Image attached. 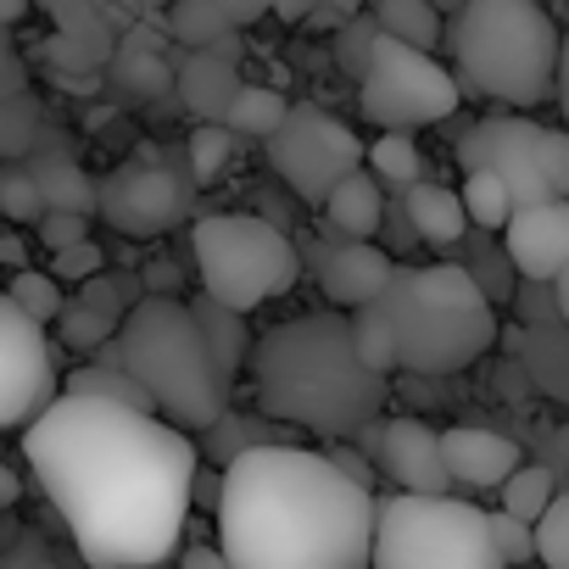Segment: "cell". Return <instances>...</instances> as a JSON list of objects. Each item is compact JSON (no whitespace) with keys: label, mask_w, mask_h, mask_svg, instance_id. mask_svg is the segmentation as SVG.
<instances>
[{"label":"cell","mask_w":569,"mask_h":569,"mask_svg":"<svg viewBox=\"0 0 569 569\" xmlns=\"http://www.w3.org/2000/svg\"><path fill=\"white\" fill-rule=\"evenodd\" d=\"M190 257L201 273V297H212L234 313H257L262 302H279L302 279L297 246L284 240V229H273L257 212L201 218L190 234Z\"/></svg>","instance_id":"ba28073f"},{"label":"cell","mask_w":569,"mask_h":569,"mask_svg":"<svg viewBox=\"0 0 569 569\" xmlns=\"http://www.w3.org/2000/svg\"><path fill=\"white\" fill-rule=\"evenodd\" d=\"M0 218H12V223H40L46 218V196H40L29 162H0Z\"/></svg>","instance_id":"d6a6232c"},{"label":"cell","mask_w":569,"mask_h":569,"mask_svg":"<svg viewBox=\"0 0 569 569\" xmlns=\"http://www.w3.org/2000/svg\"><path fill=\"white\" fill-rule=\"evenodd\" d=\"M375 23H380V34H391L402 46H419V51H436L441 34H447L436 0H375Z\"/></svg>","instance_id":"484cf974"},{"label":"cell","mask_w":569,"mask_h":569,"mask_svg":"<svg viewBox=\"0 0 569 569\" xmlns=\"http://www.w3.org/2000/svg\"><path fill=\"white\" fill-rule=\"evenodd\" d=\"M330 458H336V463H341V469H347V475H352V480H363V486H375V475H369V463H363V458H358V452H347V447H336V452H330Z\"/></svg>","instance_id":"f6af8a7d"},{"label":"cell","mask_w":569,"mask_h":569,"mask_svg":"<svg viewBox=\"0 0 569 569\" xmlns=\"http://www.w3.org/2000/svg\"><path fill=\"white\" fill-rule=\"evenodd\" d=\"M57 402V347L0 291V430H29Z\"/></svg>","instance_id":"8fae6325"},{"label":"cell","mask_w":569,"mask_h":569,"mask_svg":"<svg viewBox=\"0 0 569 569\" xmlns=\"http://www.w3.org/2000/svg\"><path fill=\"white\" fill-rule=\"evenodd\" d=\"M491 541H497V552H502V563L513 569V563H530L536 558V530L525 525V519H513V513H491Z\"/></svg>","instance_id":"f35d334b"},{"label":"cell","mask_w":569,"mask_h":569,"mask_svg":"<svg viewBox=\"0 0 569 569\" xmlns=\"http://www.w3.org/2000/svg\"><path fill=\"white\" fill-rule=\"evenodd\" d=\"M441 458H447L452 486H463V491H497V486L525 463L508 436L480 430V425H452V430H441Z\"/></svg>","instance_id":"e0dca14e"},{"label":"cell","mask_w":569,"mask_h":569,"mask_svg":"<svg viewBox=\"0 0 569 569\" xmlns=\"http://www.w3.org/2000/svg\"><path fill=\"white\" fill-rule=\"evenodd\" d=\"M463 101L452 68L436 62V51H419V46H402L391 34H380L369 46V62L358 73V107L363 118L391 134V129H425V123H441L452 118Z\"/></svg>","instance_id":"9c48e42d"},{"label":"cell","mask_w":569,"mask_h":569,"mask_svg":"<svg viewBox=\"0 0 569 569\" xmlns=\"http://www.w3.org/2000/svg\"><path fill=\"white\" fill-rule=\"evenodd\" d=\"M18 497H23V480H18V475H12L7 463H0V513H7V508H12Z\"/></svg>","instance_id":"bcb514c9"},{"label":"cell","mask_w":569,"mask_h":569,"mask_svg":"<svg viewBox=\"0 0 569 569\" xmlns=\"http://www.w3.org/2000/svg\"><path fill=\"white\" fill-rule=\"evenodd\" d=\"M452 79L463 96L502 107H536L558 84V23L541 0H463L452 29Z\"/></svg>","instance_id":"8992f818"},{"label":"cell","mask_w":569,"mask_h":569,"mask_svg":"<svg viewBox=\"0 0 569 569\" xmlns=\"http://www.w3.org/2000/svg\"><path fill=\"white\" fill-rule=\"evenodd\" d=\"M536 157H541V179L558 201H569V129H547L536 134Z\"/></svg>","instance_id":"8d00e7d4"},{"label":"cell","mask_w":569,"mask_h":569,"mask_svg":"<svg viewBox=\"0 0 569 569\" xmlns=\"http://www.w3.org/2000/svg\"><path fill=\"white\" fill-rule=\"evenodd\" d=\"M218 12H229V23H257L262 12H279L284 23H302L308 12H319V0H212Z\"/></svg>","instance_id":"74e56055"},{"label":"cell","mask_w":569,"mask_h":569,"mask_svg":"<svg viewBox=\"0 0 569 569\" xmlns=\"http://www.w3.org/2000/svg\"><path fill=\"white\" fill-rule=\"evenodd\" d=\"M363 162H369V173L380 179V184H391V190H413L419 179H425V162H419V146H413V134H402V129H391V134H380L369 151H363Z\"/></svg>","instance_id":"4316f807"},{"label":"cell","mask_w":569,"mask_h":569,"mask_svg":"<svg viewBox=\"0 0 569 569\" xmlns=\"http://www.w3.org/2000/svg\"><path fill=\"white\" fill-rule=\"evenodd\" d=\"M262 146H268L273 173L291 184V196L308 201V207H325L330 190H336L347 173H358V168H363V151H369V146H363L341 118H330L325 107H291V112H284V123H279Z\"/></svg>","instance_id":"30bf717a"},{"label":"cell","mask_w":569,"mask_h":569,"mask_svg":"<svg viewBox=\"0 0 569 569\" xmlns=\"http://www.w3.org/2000/svg\"><path fill=\"white\" fill-rule=\"evenodd\" d=\"M12 569H57V563H46V558H29V563H12Z\"/></svg>","instance_id":"f5cc1de1"},{"label":"cell","mask_w":569,"mask_h":569,"mask_svg":"<svg viewBox=\"0 0 569 569\" xmlns=\"http://www.w3.org/2000/svg\"><path fill=\"white\" fill-rule=\"evenodd\" d=\"M190 308H196V319H201V330H207V347H212V358H218L223 380L234 386V375H240V369H246V358H251L246 313H234V308H223V302H212V297H201V302H190Z\"/></svg>","instance_id":"d4e9b609"},{"label":"cell","mask_w":569,"mask_h":569,"mask_svg":"<svg viewBox=\"0 0 569 569\" xmlns=\"http://www.w3.org/2000/svg\"><path fill=\"white\" fill-rule=\"evenodd\" d=\"M234 129L229 123H201L196 134H190V179H218V168L229 162V151H234Z\"/></svg>","instance_id":"e575fe53"},{"label":"cell","mask_w":569,"mask_h":569,"mask_svg":"<svg viewBox=\"0 0 569 569\" xmlns=\"http://www.w3.org/2000/svg\"><path fill=\"white\" fill-rule=\"evenodd\" d=\"M552 96H558V107H563V129H569V34H563V46H558V84H552Z\"/></svg>","instance_id":"ee69618b"},{"label":"cell","mask_w":569,"mask_h":569,"mask_svg":"<svg viewBox=\"0 0 569 569\" xmlns=\"http://www.w3.org/2000/svg\"><path fill=\"white\" fill-rule=\"evenodd\" d=\"M502 251L530 284H552L569 268V201H541L513 212L502 229Z\"/></svg>","instance_id":"9a60e30c"},{"label":"cell","mask_w":569,"mask_h":569,"mask_svg":"<svg viewBox=\"0 0 569 569\" xmlns=\"http://www.w3.org/2000/svg\"><path fill=\"white\" fill-rule=\"evenodd\" d=\"M369 452H375L380 475L397 491H413V497H447L452 491V475H447V458H441V436L425 419H386L375 430Z\"/></svg>","instance_id":"5bb4252c"},{"label":"cell","mask_w":569,"mask_h":569,"mask_svg":"<svg viewBox=\"0 0 569 569\" xmlns=\"http://www.w3.org/2000/svg\"><path fill=\"white\" fill-rule=\"evenodd\" d=\"M168 34L179 46H223L234 34L229 12H218L212 0H173L168 7Z\"/></svg>","instance_id":"f1b7e54d"},{"label":"cell","mask_w":569,"mask_h":569,"mask_svg":"<svg viewBox=\"0 0 569 569\" xmlns=\"http://www.w3.org/2000/svg\"><path fill=\"white\" fill-rule=\"evenodd\" d=\"M246 369L268 419L330 441L358 436L386 408V375L358 358L352 313H302L273 325L268 336H257Z\"/></svg>","instance_id":"277c9868"},{"label":"cell","mask_w":569,"mask_h":569,"mask_svg":"<svg viewBox=\"0 0 569 569\" xmlns=\"http://www.w3.org/2000/svg\"><path fill=\"white\" fill-rule=\"evenodd\" d=\"M29 18V0H0V29H12Z\"/></svg>","instance_id":"7dc6e473"},{"label":"cell","mask_w":569,"mask_h":569,"mask_svg":"<svg viewBox=\"0 0 569 569\" xmlns=\"http://www.w3.org/2000/svg\"><path fill=\"white\" fill-rule=\"evenodd\" d=\"M12 96H29V68L12 51V29H0V101H12Z\"/></svg>","instance_id":"b9f144b4"},{"label":"cell","mask_w":569,"mask_h":569,"mask_svg":"<svg viewBox=\"0 0 569 569\" xmlns=\"http://www.w3.org/2000/svg\"><path fill=\"white\" fill-rule=\"evenodd\" d=\"M408 223H413L419 240H430V246H452V240H463L469 212H463V196H458V190L419 179V184L408 190Z\"/></svg>","instance_id":"44dd1931"},{"label":"cell","mask_w":569,"mask_h":569,"mask_svg":"<svg viewBox=\"0 0 569 569\" xmlns=\"http://www.w3.org/2000/svg\"><path fill=\"white\" fill-rule=\"evenodd\" d=\"M23 458L90 569H157L179 547L201 458L162 413L62 391L23 430Z\"/></svg>","instance_id":"6da1fadb"},{"label":"cell","mask_w":569,"mask_h":569,"mask_svg":"<svg viewBox=\"0 0 569 569\" xmlns=\"http://www.w3.org/2000/svg\"><path fill=\"white\" fill-rule=\"evenodd\" d=\"M34 229H40V240H46L51 251H68V246L90 240V218H84V212H46Z\"/></svg>","instance_id":"60d3db41"},{"label":"cell","mask_w":569,"mask_h":569,"mask_svg":"<svg viewBox=\"0 0 569 569\" xmlns=\"http://www.w3.org/2000/svg\"><path fill=\"white\" fill-rule=\"evenodd\" d=\"M536 134H541V123H530V118H508V112L502 118H480L458 140V168L463 173H480V168L497 173L508 184V196H513V212L541 207V201H558L547 190V179H541Z\"/></svg>","instance_id":"4fadbf2b"},{"label":"cell","mask_w":569,"mask_h":569,"mask_svg":"<svg viewBox=\"0 0 569 569\" xmlns=\"http://www.w3.org/2000/svg\"><path fill=\"white\" fill-rule=\"evenodd\" d=\"M319 284L336 308H369L391 284V257L375 240H336L319 251Z\"/></svg>","instance_id":"2e32d148"},{"label":"cell","mask_w":569,"mask_h":569,"mask_svg":"<svg viewBox=\"0 0 569 569\" xmlns=\"http://www.w3.org/2000/svg\"><path fill=\"white\" fill-rule=\"evenodd\" d=\"M134 7H140V12H168L173 0H134Z\"/></svg>","instance_id":"f907efd6"},{"label":"cell","mask_w":569,"mask_h":569,"mask_svg":"<svg viewBox=\"0 0 569 569\" xmlns=\"http://www.w3.org/2000/svg\"><path fill=\"white\" fill-rule=\"evenodd\" d=\"M319 212H325V223H330L341 240H375L380 223H386V184L358 168V173H347V179L330 190V201H325Z\"/></svg>","instance_id":"ffe728a7"},{"label":"cell","mask_w":569,"mask_h":569,"mask_svg":"<svg viewBox=\"0 0 569 569\" xmlns=\"http://www.w3.org/2000/svg\"><path fill=\"white\" fill-rule=\"evenodd\" d=\"M123 284H112V279H84L79 284V297L62 308V319H57V330H62V347H79V352H101L112 336H118V325H123Z\"/></svg>","instance_id":"d6986e66"},{"label":"cell","mask_w":569,"mask_h":569,"mask_svg":"<svg viewBox=\"0 0 569 569\" xmlns=\"http://www.w3.org/2000/svg\"><path fill=\"white\" fill-rule=\"evenodd\" d=\"M0 262H18L23 268V246L18 240H0Z\"/></svg>","instance_id":"681fc988"},{"label":"cell","mask_w":569,"mask_h":569,"mask_svg":"<svg viewBox=\"0 0 569 569\" xmlns=\"http://www.w3.org/2000/svg\"><path fill=\"white\" fill-rule=\"evenodd\" d=\"M458 196H463V212H469V223H480V229H508V218H513V196H508V184L497 179V173H463V184H458Z\"/></svg>","instance_id":"4dcf8cb0"},{"label":"cell","mask_w":569,"mask_h":569,"mask_svg":"<svg viewBox=\"0 0 569 569\" xmlns=\"http://www.w3.org/2000/svg\"><path fill=\"white\" fill-rule=\"evenodd\" d=\"M497 491H502V513H513V519L536 525V519L547 513V502H552V475H547V469H536V463H519Z\"/></svg>","instance_id":"1f68e13d"},{"label":"cell","mask_w":569,"mask_h":569,"mask_svg":"<svg viewBox=\"0 0 569 569\" xmlns=\"http://www.w3.org/2000/svg\"><path fill=\"white\" fill-rule=\"evenodd\" d=\"M107 363H123L157 402V413L179 430H212L229 402V380L207 347V330L190 302L179 297H140L118 336L96 352Z\"/></svg>","instance_id":"5b68a950"},{"label":"cell","mask_w":569,"mask_h":569,"mask_svg":"<svg viewBox=\"0 0 569 569\" xmlns=\"http://www.w3.org/2000/svg\"><path fill=\"white\" fill-rule=\"evenodd\" d=\"M179 569H229V558H223V547H184V558H179Z\"/></svg>","instance_id":"7bdbcfd3"},{"label":"cell","mask_w":569,"mask_h":569,"mask_svg":"<svg viewBox=\"0 0 569 569\" xmlns=\"http://www.w3.org/2000/svg\"><path fill=\"white\" fill-rule=\"evenodd\" d=\"M358 358L375 375H419L447 380L463 375L497 341V313L480 291L475 268L436 262V268H391V284L352 313Z\"/></svg>","instance_id":"3957f363"},{"label":"cell","mask_w":569,"mask_h":569,"mask_svg":"<svg viewBox=\"0 0 569 569\" xmlns=\"http://www.w3.org/2000/svg\"><path fill=\"white\" fill-rule=\"evenodd\" d=\"M107 73H112V84H118V90H129L134 101H157V96H168V90H173V73H168L162 51H157L146 34L123 40V46L107 57Z\"/></svg>","instance_id":"603a6c76"},{"label":"cell","mask_w":569,"mask_h":569,"mask_svg":"<svg viewBox=\"0 0 569 569\" xmlns=\"http://www.w3.org/2000/svg\"><path fill=\"white\" fill-rule=\"evenodd\" d=\"M107 268V251L96 246V240H79V246H68V251H51V273L62 279V284H84V279H96Z\"/></svg>","instance_id":"ab89813d"},{"label":"cell","mask_w":569,"mask_h":569,"mask_svg":"<svg viewBox=\"0 0 569 569\" xmlns=\"http://www.w3.org/2000/svg\"><path fill=\"white\" fill-rule=\"evenodd\" d=\"M68 397H96V402H123V408H140V413H157V402H151V391L123 369V363H107V358H96V363H84V369H73L68 375V386H62Z\"/></svg>","instance_id":"cb8c5ba5"},{"label":"cell","mask_w":569,"mask_h":569,"mask_svg":"<svg viewBox=\"0 0 569 569\" xmlns=\"http://www.w3.org/2000/svg\"><path fill=\"white\" fill-rule=\"evenodd\" d=\"M34 129H40V112L29 96L0 101V157H23L34 146Z\"/></svg>","instance_id":"d590c367"},{"label":"cell","mask_w":569,"mask_h":569,"mask_svg":"<svg viewBox=\"0 0 569 569\" xmlns=\"http://www.w3.org/2000/svg\"><path fill=\"white\" fill-rule=\"evenodd\" d=\"M552 302H558V313H563V325H569V268L552 279Z\"/></svg>","instance_id":"c3c4849f"},{"label":"cell","mask_w":569,"mask_h":569,"mask_svg":"<svg viewBox=\"0 0 569 569\" xmlns=\"http://www.w3.org/2000/svg\"><path fill=\"white\" fill-rule=\"evenodd\" d=\"M284 112H291V101H284L279 90H268V84H240V96H234V107H229V129L240 134V140H268L279 123H284Z\"/></svg>","instance_id":"83f0119b"},{"label":"cell","mask_w":569,"mask_h":569,"mask_svg":"<svg viewBox=\"0 0 569 569\" xmlns=\"http://www.w3.org/2000/svg\"><path fill=\"white\" fill-rule=\"evenodd\" d=\"M179 101L201 118V123H223L234 96H240V73H234V40H223L218 51H196L179 73H173Z\"/></svg>","instance_id":"ac0fdd59"},{"label":"cell","mask_w":569,"mask_h":569,"mask_svg":"<svg viewBox=\"0 0 569 569\" xmlns=\"http://www.w3.org/2000/svg\"><path fill=\"white\" fill-rule=\"evenodd\" d=\"M375 502L330 452L246 447L218 480V547L229 569H369Z\"/></svg>","instance_id":"7a4b0ae2"},{"label":"cell","mask_w":569,"mask_h":569,"mask_svg":"<svg viewBox=\"0 0 569 569\" xmlns=\"http://www.w3.org/2000/svg\"><path fill=\"white\" fill-rule=\"evenodd\" d=\"M458 7H463V0H436V12H452V18H458Z\"/></svg>","instance_id":"816d5d0a"},{"label":"cell","mask_w":569,"mask_h":569,"mask_svg":"<svg viewBox=\"0 0 569 569\" xmlns=\"http://www.w3.org/2000/svg\"><path fill=\"white\" fill-rule=\"evenodd\" d=\"M7 297H12L34 325H57V319H62V308H68L62 279H57V273H46V268H18V273H12V284H7Z\"/></svg>","instance_id":"f546056e"},{"label":"cell","mask_w":569,"mask_h":569,"mask_svg":"<svg viewBox=\"0 0 569 569\" xmlns=\"http://www.w3.org/2000/svg\"><path fill=\"white\" fill-rule=\"evenodd\" d=\"M530 530H536V558L547 569H569V491H552L547 513Z\"/></svg>","instance_id":"836d02e7"},{"label":"cell","mask_w":569,"mask_h":569,"mask_svg":"<svg viewBox=\"0 0 569 569\" xmlns=\"http://www.w3.org/2000/svg\"><path fill=\"white\" fill-rule=\"evenodd\" d=\"M369 569H508L491 541V513L463 497H380Z\"/></svg>","instance_id":"52a82bcc"},{"label":"cell","mask_w":569,"mask_h":569,"mask_svg":"<svg viewBox=\"0 0 569 569\" xmlns=\"http://www.w3.org/2000/svg\"><path fill=\"white\" fill-rule=\"evenodd\" d=\"M190 184L179 168L157 162V157H134L123 168H112L101 184H96V212L129 234V240H151V234H168L184 212H190Z\"/></svg>","instance_id":"7c38bea8"},{"label":"cell","mask_w":569,"mask_h":569,"mask_svg":"<svg viewBox=\"0 0 569 569\" xmlns=\"http://www.w3.org/2000/svg\"><path fill=\"white\" fill-rule=\"evenodd\" d=\"M29 173H34L40 196H46V212H84V218L96 212V179L73 157H62V151L29 157Z\"/></svg>","instance_id":"7402d4cb"}]
</instances>
